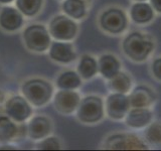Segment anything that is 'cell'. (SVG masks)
Returning a JSON list of instances; mask_svg holds the SVG:
<instances>
[{
  "mask_svg": "<svg viewBox=\"0 0 161 151\" xmlns=\"http://www.w3.org/2000/svg\"><path fill=\"white\" fill-rule=\"evenodd\" d=\"M123 53L135 63L145 62L154 49V42L149 35L139 31L129 33L123 40Z\"/></svg>",
  "mask_w": 161,
  "mask_h": 151,
  "instance_id": "1",
  "label": "cell"
},
{
  "mask_svg": "<svg viewBox=\"0 0 161 151\" xmlns=\"http://www.w3.org/2000/svg\"><path fill=\"white\" fill-rule=\"evenodd\" d=\"M21 94L33 107L47 105L53 96V87L43 79H30L21 85Z\"/></svg>",
  "mask_w": 161,
  "mask_h": 151,
  "instance_id": "2",
  "label": "cell"
},
{
  "mask_svg": "<svg viewBox=\"0 0 161 151\" xmlns=\"http://www.w3.org/2000/svg\"><path fill=\"white\" fill-rule=\"evenodd\" d=\"M22 39L28 50L42 53L48 50L52 43V36L48 29L43 24H30L25 27L22 33Z\"/></svg>",
  "mask_w": 161,
  "mask_h": 151,
  "instance_id": "3",
  "label": "cell"
},
{
  "mask_svg": "<svg viewBox=\"0 0 161 151\" xmlns=\"http://www.w3.org/2000/svg\"><path fill=\"white\" fill-rule=\"evenodd\" d=\"M75 112H77V118L82 123H98L104 117V102L99 96H87L80 99Z\"/></svg>",
  "mask_w": 161,
  "mask_h": 151,
  "instance_id": "4",
  "label": "cell"
},
{
  "mask_svg": "<svg viewBox=\"0 0 161 151\" xmlns=\"http://www.w3.org/2000/svg\"><path fill=\"white\" fill-rule=\"evenodd\" d=\"M48 32L54 40L70 42L78 34V25L65 14L55 15L49 21Z\"/></svg>",
  "mask_w": 161,
  "mask_h": 151,
  "instance_id": "5",
  "label": "cell"
},
{
  "mask_svg": "<svg viewBox=\"0 0 161 151\" xmlns=\"http://www.w3.org/2000/svg\"><path fill=\"white\" fill-rule=\"evenodd\" d=\"M100 27L110 34H120L127 28L128 19L123 10L111 7L106 9L99 18Z\"/></svg>",
  "mask_w": 161,
  "mask_h": 151,
  "instance_id": "6",
  "label": "cell"
},
{
  "mask_svg": "<svg viewBox=\"0 0 161 151\" xmlns=\"http://www.w3.org/2000/svg\"><path fill=\"white\" fill-rule=\"evenodd\" d=\"M5 114L16 123H23L32 115V108L23 96H12L5 103Z\"/></svg>",
  "mask_w": 161,
  "mask_h": 151,
  "instance_id": "7",
  "label": "cell"
},
{
  "mask_svg": "<svg viewBox=\"0 0 161 151\" xmlns=\"http://www.w3.org/2000/svg\"><path fill=\"white\" fill-rule=\"evenodd\" d=\"M106 149L114 150H144L148 146L140 137L133 134H114L106 139Z\"/></svg>",
  "mask_w": 161,
  "mask_h": 151,
  "instance_id": "8",
  "label": "cell"
},
{
  "mask_svg": "<svg viewBox=\"0 0 161 151\" xmlns=\"http://www.w3.org/2000/svg\"><path fill=\"white\" fill-rule=\"evenodd\" d=\"M106 113L113 120H122L131 108L129 97L126 94L114 92L106 99Z\"/></svg>",
  "mask_w": 161,
  "mask_h": 151,
  "instance_id": "9",
  "label": "cell"
},
{
  "mask_svg": "<svg viewBox=\"0 0 161 151\" xmlns=\"http://www.w3.org/2000/svg\"><path fill=\"white\" fill-rule=\"evenodd\" d=\"M80 102V94L75 90H59L53 96L54 108L63 115H69L75 112Z\"/></svg>",
  "mask_w": 161,
  "mask_h": 151,
  "instance_id": "10",
  "label": "cell"
},
{
  "mask_svg": "<svg viewBox=\"0 0 161 151\" xmlns=\"http://www.w3.org/2000/svg\"><path fill=\"white\" fill-rule=\"evenodd\" d=\"M48 55L53 62L63 64H70L77 59V53L75 52L73 44L67 42H58V40L50 43Z\"/></svg>",
  "mask_w": 161,
  "mask_h": 151,
  "instance_id": "11",
  "label": "cell"
},
{
  "mask_svg": "<svg viewBox=\"0 0 161 151\" xmlns=\"http://www.w3.org/2000/svg\"><path fill=\"white\" fill-rule=\"evenodd\" d=\"M23 15L17 8L4 6L0 11V27L6 32H15L22 27Z\"/></svg>",
  "mask_w": 161,
  "mask_h": 151,
  "instance_id": "12",
  "label": "cell"
},
{
  "mask_svg": "<svg viewBox=\"0 0 161 151\" xmlns=\"http://www.w3.org/2000/svg\"><path fill=\"white\" fill-rule=\"evenodd\" d=\"M26 126L28 137L34 141H39L47 137L53 130V124L50 119L42 115L32 117Z\"/></svg>",
  "mask_w": 161,
  "mask_h": 151,
  "instance_id": "13",
  "label": "cell"
},
{
  "mask_svg": "<svg viewBox=\"0 0 161 151\" xmlns=\"http://www.w3.org/2000/svg\"><path fill=\"white\" fill-rule=\"evenodd\" d=\"M153 118L152 112L146 107H131L127 115L125 116V121L127 126L133 129L145 128L151 123Z\"/></svg>",
  "mask_w": 161,
  "mask_h": 151,
  "instance_id": "14",
  "label": "cell"
},
{
  "mask_svg": "<svg viewBox=\"0 0 161 151\" xmlns=\"http://www.w3.org/2000/svg\"><path fill=\"white\" fill-rule=\"evenodd\" d=\"M129 97L131 107H146L152 105L155 100L156 96L154 92L150 88L146 86H137L132 91H131Z\"/></svg>",
  "mask_w": 161,
  "mask_h": 151,
  "instance_id": "15",
  "label": "cell"
},
{
  "mask_svg": "<svg viewBox=\"0 0 161 151\" xmlns=\"http://www.w3.org/2000/svg\"><path fill=\"white\" fill-rule=\"evenodd\" d=\"M121 64L113 54H103L98 60V70L102 77L106 80H111L120 72Z\"/></svg>",
  "mask_w": 161,
  "mask_h": 151,
  "instance_id": "16",
  "label": "cell"
},
{
  "mask_svg": "<svg viewBox=\"0 0 161 151\" xmlns=\"http://www.w3.org/2000/svg\"><path fill=\"white\" fill-rule=\"evenodd\" d=\"M130 17L137 24L149 23L154 18V9L150 3L147 2H136L130 9Z\"/></svg>",
  "mask_w": 161,
  "mask_h": 151,
  "instance_id": "17",
  "label": "cell"
},
{
  "mask_svg": "<svg viewBox=\"0 0 161 151\" xmlns=\"http://www.w3.org/2000/svg\"><path fill=\"white\" fill-rule=\"evenodd\" d=\"M19 127L8 116L0 115V143L6 144L16 140L18 137Z\"/></svg>",
  "mask_w": 161,
  "mask_h": 151,
  "instance_id": "18",
  "label": "cell"
},
{
  "mask_svg": "<svg viewBox=\"0 0 161 151\" xmlns=\"http://www.w3.org/2000/svg\"><path fill=\"white\" fill-rule=\"evenodd\" d=\"M62 10L69 18L80 20L87 14V4L85 0H63Z\"/></svg>",
  "mask_w": 161,
  "mask_h": 151,
  "instance_id": "19",
  "label": "cell"
},
{
  "mask_svg": "<svg viewBox=\"0 0 161 151\" xmlns=\"http://www.w3.org/2000/svg\"><path fill=\"white\" fill-rule=\"evenodd\" d=\"M55 85L59 90H77L82 86V78L78 72L65 70L58 75Z\"/></svg>",
  "mask_w": 161,
  "mask_h": 151,
  "instance_id": "20",
  "label": "cell"
},
{
  "mask_svg": "<svg viewBox=\"0 0 161 151\" xmlns=\"http://www.w3.org/2000/svg\"><path fill=\"white\" fill-rule=\"evenodd\" d=\"M77 72L82 79L91 80L97 75V73H99L98 62L92 55L85 54L80 59L77 68Z\"/></svg>",
  "mask_w": 161,
  "mask_h": 151,
  "instance_id": "21",
  "label": "cell"
},
{
  "mask_svg": "<svg viewBox=\"0 0 161 151\" xmlns=\"http://www.w3.org/2000/svg\"><path fill=\"white\" fill-rule=\"evenodd\" d=\"M16 8L25 17H34L42 8L43 0H15Z\"/></svg>",
  "mask_w": 161,
  "mask_h": 151,
  "instance_id": "22",
  "label": "cell"
},
{
  "mask_svg": "<svg viewBox=\"0 0 161 151\" xmlns=\"http://www.w3.org/2000/svg\"><path fill=\"white\" fill-rule=\"evenodd\" d=\"M108 85L109 88L114 92L127 94L131 90V87H132V81H131V78L127 74L120 70L115 77L109 80Z\"/></svg>",
  "mask_w": 161,
  "mask_h": 151,
  "instance_id": "23",
  "label": "cell"
},
{
  "mask_svg": "<svg viewBox=\"0 0 161 151\" xmlns=\"http://www.w3.org/2000/svg\"><path fill=\"white\" fill-rule=\"evenodd\" d=\"M144 139L152 145H161V122L150 123L144 132Z\"/></svg>",
  "mask_w": 161,
  "mask_h": 151,
  "instance_id": "24",
  "label": "cell"
},
{
  "mask_svg": "<svg viewBox=\"0 0 161 151\" xmlns=\"http://www.w3.org/2000/svg\"><path fill=\"white\" fill-rule=\"evenodd\" d=\"M60 142L58 138L53 136H47L38 141L36 144V148L39 150H58L60 149Z\"/></svg>",
  "mask_w": 161,
  "mask_h": 151,
  "instance_id": "25",
  "label": "cell"
},
{
  "mask_svg": "<svg viewBox=\"0 0 161 151\" xmlns=\"http://www.w3.org/2000/svg\"><path fill=\"white\" fill-rule=\"evenodd\" d=\"M152 73L156 79L161 81V58L156 59L152 63Z\"/></svg>",
  "mask_w": 161,
  "mask_h": 151,
  "instance_id": "26",
  "label": "cell"
},
{
  "mask_svg": "<svg viewBox=\"0 0 161 151\" xmlns=\"http://www.w3.org/2000/svg\"><path fill=\"white\" fill-rule=\"evenodd\" d=\"M150 4L156 12L161 13V0H150Z\"/></svg>",
  "mask_w": 161,
  "mask_h": 151,
  "instance_id": "27",
  "label": "cell"
},
{
  "mask_svg": "<svg viewBox=\"0 0 161 151\" xmlns=\"http://www.w3.org/2000/svg\"><path fill=\"white\" fill-rule=\"evenodd\" d=\"M15 0H0V4H4V5H7V4H10L14 2Z\"/></svg>",
  "mask_w": 161,
  "mask_h": 151,
  "instance_id": "28",
  "label": "cell"
},
{
  "mask_svg": "<svg viewBox=\"0 0 161 151\" xmlns=\"http://www.w3.org/2000/svg\"><path fill=\"white\" fill-rule=\"evenodd\" d=\"M4 99H5V96H4V93L2 92L1 90H0V104H1L3 101H4Z\"/></svg>",
  "mask_w": 161,
  "mask_h": 151,
  "instance_id": "29",
  "label": "cell"
},
{
  "mask_svg": "<svg viewBox=\"0 0 161 151\" xmlns=\"http://www.w3.org/2000/svg\"><path fill=\"white\" fill-rule=\"evenodd\" d=\"M136 2H144V1H147V0H134Z\"/></svg>",
  "mask_w": 161,
  "mask_h": 151,
  "instance_id": "30",
  "label": "cell"
},
{
  "mask_svg": "<svg viewBox=\"0 0 161 151\" xmlns=\"http://www.w3.org/2000/svg\"><path fill=\"white\" fill-rule=\"evenodd\" d=\"M59 1H63V0H59Z\"/></svg>",
  "mask_w": 161,
  "mask_h": 151,
  "instance_id": "31",
  "label": "cell"
}]
</instances>
